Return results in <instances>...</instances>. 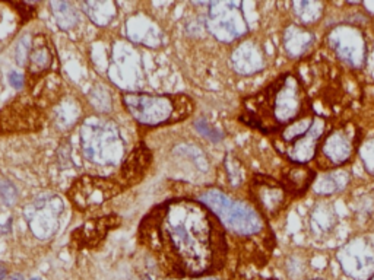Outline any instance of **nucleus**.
Instances as JSON below:
<instances>
[{
    "mask_svg": "<svg viewBox=\"0 0 374 280\" xmlns=\"http://www.w3.org/2000/svg\"><path fill=\"white\" fill-rule=\"evenodd\" d=\"M139 234L180 276L209 274L225 260L224 226L201 200L165 201L144 219Z\"/></svg>",
    "mask_w": 374,
    "mask_h": 280,
    "instance_id": "nucleus-1",
    "label": "nucleus"
},
{
    "mask_svg": "<svg viewBox=\"0 0 374 280\" xmlns=\"http://www.w3.org/2000/svg\"><path fill=\"white\" fill-rule=\"evenodd\" d=\"M306 94L301 82L294 74H283L259 95L246 101L243 121L260 132H274L304 117Z\"/></svg>",
    "mask_w": 374,
    "mask_h": 280,
    "instance_id": "nucleus-2",
    "label": "nucleus"
},
{
    "mask_svg": "<svg viewBox=\"0 0 374 280\" xmlns=\"http://www.w3.org/2000/svg\"><path fill=\"white\" fill-rule=\"evenodd\" d=\"M124 107L139 124L146 127L165 126L179 123L192 116L194 102L187 95H151L124 94Z\"/></svg>",
    "mask_w": 374,
    "mask_h": 280,
    "instance_id": "nucleus-3",
    "label": "nucleus"
},
{
    "mask_svg": "<svg viewBox=\"0 0 374 280\" xmlns=\"http://www.w3.org/2000/svg\"><path fill=\"white\" fill-rule=\"evenodd\" d=\"M201 201L217 216L219 223L237 235H255L263 229V219L246 201L234 200L221 190L212 189L201 196Z\"/></svg>",
    "mask_w": 374,
    "mask_h": 280,
    "instance_id": "nucleus-4",
    "label": "nucleus"
},
{
    "mask_svg": "<svg viewBox=\"0 0 374 280\" xmlns=\"http://www.w3.org/2000/svg\"><path fill=\"white\" fill-rule=\"evenodd\" d=\"M123 190H126V187L119 181L83 175L73 182L72 189L69 190V199L72 200L75 208L85 212L88 209L101 206L107 200L119 196Z\"/></svg>",
    "mask_w": 374,
    "mask_h": 280,
    "instance_id": "nucleus-5",
    "label": "nucleus"
},
{
    "mask_svg": "<svg viewBox=\"0 0 374 280\" xmlns=\"http://www.w3.org/2000/svg\"><path fill=\"white\" fill-rule=\"evenodd\" d=\"M341 269L355 280H367L374 274V248L365 238L357 236L336 253Z\"/></svg>",
    "mask_w": 374,
    "mask_h": 280,
    "instance_id": "nucleus-6",
    "label": "nucleus"
},
{
    "mask_svg": "<svg viewBox=\"0 0 374 280\" xmlns=\"http://www.w3.org/2000/svg\"><path fill=\"white\" fill-rule=\"evenodd\" d=\"M329 47L348 66L360 69L365 63L367 44L364 34L354 25H338L328 34Z\"/></svg>",
    "mask_w": 374,
    "mask_h": 280,
    "instance_id": "nucleus-7",
    "label": "nucleus"
},
{
    "mask_svg": "<svg viewBox=\"0 0 374 280\" xmlns=\"http://www.w3.org/2000/svg\"><path fill=\"white\" fill-rule=\"evenodd\" d=\"M325 130H326V120L323 117H314L310 130L287 146L285 149L287 158L291 162L298 165L311 161L316 155V149Z\"/></svg>",
    "mask_w": 374,
    "mask_h": 280,
    "instance_id": "nucleus-8",
    "label": "nucleus"
},
{
    "mask_svg": "<svg viewBox=\"0 0 374 280\" xmlns=\"http://www.w3.org/2000/svg\"><path fill=\"white\" fill-rule=\"evenodd\" d=\"M252 196L255 197V201L262 209V212L269 216L276 215L285 201L283 185L265 177H256L252 184Z\"/></svg>",
    "mask_w": 374,
    "mask_h": 280,
    "instance_id": "nucleus-9",
    "label": "nucleus"
},
{
    "mask_svg": "<svg viewBox=\"0 0 374 280\" xmlns=\"http://www.w3.org/2000/svg\"><path fill=\"white\" fill-rule=\"evenodd\" d=\"M352 128H335L322 143V154L332 165H342L351 158L354 151Z\"/></svg>",
    "mask_w": 374,
    "mask_h": 280,
    "instance_id": "nucleus-10",
    "label": "nucleus"
},
{
    "mask_svg": "<svg viewBox=\"0 0 374 280\" xmlns=\"http://www.w3.org/2000/svg\"><path fill=\"white\" fill-rule=\"evenodd\" d=\"M119 223L120 219L117 216H105L90 220L73 232V241L78 244V247L97 245L107 235L110 229H114L116 226H119Z\"/></svg>",
    "mask_w": 374,
    "mask_h": 280,
    "instance_id": "nucleus-11",
    "label": "nucleus"
},
{
    "mask_svg": "<svg viewBox=\"0 0 374 280\" xmlns=\"http://www.w3.org/2000/svg\"><path fill=\"white\" fill-rule=\"evenodd\" d=\"M151 165V152L145 145H139L129 155L126 162L123 163L120 178L121 184L128 189L133 184H137L139 181L145 177L146 171Z\"/></svg>",
    "mask_w": 374,
    "mask_h": 280,
    "instance_id": "nucleus-12",
    "label": "nucleus"
},
{
    "mask_svg": "<svg viewBox=\"0 0 374 280\" xmlns=\"http://www.w3.org/2000/svg\"><path fill=\"white\" fill-rule=\"evenodd\" d=\"M53 50L46 35L40 34L32 40V45L28 55V76H40L53 67Z\"/></svg>",
    "mask_w": 374,
    "mask_h": 280,
    "instance_id": "nucleus-13",
    "label": "nucleus"
},
{
    "mask_svg": "<svg viewBox=\"0 0 374 280\" xmlns=\"http://www.w3.org/2000/svg\"><path fill=\"white\" fill-rule=\"evenodd\" d=\"M224 9L219 12V18L217 21V34L222 40L229 41L240 36L247 31V25L241 16L240 10L236 9V5H222Z\"/></svg>",
    "mask_w": 374,
    "mask_h": 280,
    "instance_id": "nucleus-14",
    "label": "nucleus"
},
{
    "mask_svg": "<svg viewBox=\"0 0 374 280\" xmlns=\"http://www.w3.org/2000/svg\"><path fill=\"white\" fill-rule=\"evenodd\" d=\"M283 48L290 57H300L313 43V35L300 25L292 24L283 31Z\"/></svg>",
    "mask_w": 374,
    "mask_h": 280,
    "instance_id": "nucleus-15",
    "label": "nucleus"
},
{
    "mask_svg": "<svg viewBox=\"0 0 374 280\" xmlns=\"http://www.w3.org/2000/svg\"><path fill=\"white\" fill-rule=\"evenodd\" d=\"M338 222V215L332 204L326 201L317 203L310 213V228L314 235L329 234Z\"/></svg>",
    "mask_w": 374,
    "mask_h": 280,
    "instance_id": "nucleus-16",
    "label": "nucleus"
},
{
    "mask_svg": "<svg viewBox=\"0 0 374 280\" xmlns=\"http://www.w3.org/2000/svg\"><path fill=\"white\" fill-rule=\"evenodd\" d=\"M349 180H351L349 174L344 170L326 172L316 177V180L313 182V190L320 196H329L336 191L345 190L349 184Z\"/></svg>",
    "mask_w": 374,
    "mask_h": 280,
    "instance_id": "nucleus-17",
    "label": "nucleus"
},
{
    "mask_svg": "<svg viewBox=\"0 0 374 280\" xmlns=\"http://www.w3.org/2000/svg\"><path fill=\"white\" fill-rule=\"evenodd\" d=\"M314 180H316V175L309 166L295 163L283 174V187H287L292 193L300 194L307 190V187H310Z\"/></svg>",
    "mask_w": 374,
    "mask_h": 280,
    "instance_id": "nucleus-18",
    "label": "nucleus"
},
{
    "mask_svg": "<svg viewBox=\"0 0 374 280\" xmlns=\"http://www.w3.org/2000/svg\"><path fill=\"white\" fill-rule=\"evenodd\" d=\"M323 3L322 2H310V0H300V2H292V10L295 18L301 25H310L317 22L322 15H323Z\"/></svg>",
    "mask_w": 374,
    "mask_h": 280,
    "instance_id": "nucleus-19",
    "label": "nucleus"
},
{
    "mask_svg": "<svg viewBox=\"0 0 374 280\" xmlns=\"http://www.w3.org/2000/svg\"><path fill=\"white\" fill-rule=\"evenodd\" d=\"M237 63L241 72L255 73L262 70L265 60L257 45L246 44L240 50V59H237Z\"/></svg>",
    "mask_w": 374,
    "mask_h": 280,
    "instance_id": "nucleus-20",
    "label": "nucleus"
},
{
    "mask_svg": "<svg viewBox=\"0 0 374 280\" xmlns=\"http://www.w3.org/2000/svg\"><path fill=\"white\" fill-rule=\"evenodd\" d=\"M313 120H314V117H310V116H304V117L298 118L297 121H294L290 126L283 128L282 133H281V139L287 145H290L294 140H297L298 137L304 136L310 130Z\"/></svg>",
    "mask_w": 374,
    "mask_h": 280,
    "instance_id": "nucleus-21",
    "label": "nucleus"
},
{
    "mask_svg": "<svg viewBox=\"0 0 374 280\" xmlns=\"http://www.w3.org/2000/svg\"><path fill=\"white\" fill-rule=\"evenodd\" d=\"M360 158L367 172L374 177V137H370L363 142L360 147Z\"/></svg>",
    "mask_w": 374,
    "mask_h": 280,
    "instance_id": "nucleus-22",
    "label": "nucleus"
},
{
    "mask_svg": "<svg viewBox=\"0 0 374 280\" xmlns=\"http://www.w3.org/2000/svg\"><path fill=\"white\" fill-rule=\"evenodd\" d=\"M29 50H31V47H29V41H28V38H22V40L19 41L18 50H16V57H18L16 60H18V63L24 64V62L28 60Z\"/></svg>",
    "mask_w": 374,
    "mask_h": 280,
    "instance_id": "nucleus-23",
    "label": "nucleus"
},
{
    "mask_svg": "<svg viewBox=\"0 0 374 280\" xmlns=\"http://www.w3.org/2000/svg\"><path fill=\"white\" fill-rule=\"evenodd\" d=\"M196 127L201 130L202 133L205 136H208V137H210V139H213V140H218L219 137H221V135H219L218 132L217 130H213V128H210L205 121H198L196 123Z\"/></svg>",
    "mask_w": 374,
    "mask_h": 280,
    "instance_id": "nucleus-24",
    "label": "nucleus"
},
{
    "mask_svg": "<svg viewBox=\"0 0 374 280\" xmlns=\"http://www.w3.org/2000/svg\"><path fill=\"white\" fill-rule=\"evenodd\" d=\"M10 82H12V85L16 88V89H21L22 86H24V78L18 74V73H12L10 74Z\"/></svg>",
    "mask_w": 374,
    "mask_h": 280,
    "instance_id": "nucleus-25",
    "label": "nucleus"
},
{
    "mask_svg": "<svg viewBox=\"0 0 374 280\" xmlns=\"http://www.w3.org/2000/svg\"><path fill=\"white\" fill-rule=\"evenodd\" d=\"M5 276H6V269L0 264V280L5 279Z\"/></svg>",
    "mask_w": 374,
    "mask_h": 280,
    "instance_id": "nucleus-26",
    "label": "nucleus"
},
{
    "mask_svg": "<svg viewBox=\"0 0 374 280\" xmlns=\"http://www.w3.org/2000/svg\"><path fill=\"white\" fill-rule=\"evenodd\" d=\"M6 280H22V276L21 274H13V276H10Z\"/></svg>",
    "mask_w": 374,
    "mask_h": 280,
    "instance_id": "nucleus-27",
    "label": "nucleus"
},
{
    "mask_svg": "<svg viewBox=\"0 0 374 280\" xmlns=\"http://www.w3.org/2000/svg\"><path fill=\"white\" fill-rule=\"evenodd\" d=\"M203 280H218V279H212V277H209V279H203Z\"/></svg>",
    "mask_w": 374,
    "mask_h": 280,
    "instance_id": "nucleus-28",
    "label": "nucleus"
},
{
    "mask_svg": "<svg viewBox=\"0 0 374 280\" xmlns=\"http://www.w3.org/2000/svg\"><path fill=\"white\" fill-rule=\"evenodd\" d=\"M368 280H374V274H373V276H371V277H370V279H368Z\"/></svg>",
    "mask_w": 374,
    "mask_h": 280,
    "instance_id": "nucleus-29",
    "label": "nucleus"
},
{
    "mask_svg": "<svg viewBox=\"0 0 374 280\" xmlns=\"http://www.w3.org/2000/svg\"><path fill=\"white\" fill-rule=\"evenodd\" d=\"M31 280H41V279H38V277H35V279H31Z\"/></svg>",
    "mask_w": 374,
    "mask_h": 280,
    "instance_id": "nucleus-30",
    "label": "nucleus"
},
{
    "mask_svg": "<svg viewBox=\"0 0 374 280\" xmlns=\"http://www.w3.org/2000/svg\"><path fill=\"white\" fill-rule=\"evenodd\" d=\"M313 280H322V279H313Z\"/></svg>",
    "mask_w": 374,
    "mask_h": 280,
    "instance_id": "nucleus-31",
    "label": "nucleus"
}]
</instances>
